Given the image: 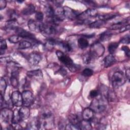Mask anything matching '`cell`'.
Instances as JSON below:
<instances>
[{
    "instance_id": "obj_16",
    "label": "cell",
    "mask_w": 130,
    "mask_h": 130,
    "mask_svg": "<svg viewBox=\"0 0 130 130\" xmlns=\"http://www.w3.org/2000/svg\"><path fill=\"white\" fill-rule=\"evenodd\" d=\"M81 117L82 118V114L81 115L79 114H72L69 116L68 118H69L70 123H71L74 125L79 126V123L81 121V120L82 119Z\"/></svg>"
},
{
    "instance_id": "obj_4",
    "label": "cell",
    "mask_w": 130,
    "mask_h": 130,
    "mask_svg": "<svg viewBox=\"0 0 130 130\" xmlns=\"http://www.w3.org/2000/svg\"><path fill=\"white\" fill-rule=\"evenodd\" d=\"M105 52L104 46L99 42H96L92 44L90 47L89 52L93 59L97 58L102 56Z\"/></svg>"
},
{
    "instance_id": "obj_14",
    "label": "cell",
    "mask_w": 130,
    "mask_h": 130,
    "mask_svg": "<svg viewBox=\"0 0 130 130\" xmlns=\"http://www.w3.org/2000/svg\"><path fill=\"white\" fill-rule=\"evenodd\" d=\"M19 72L18 70H14L11 72L10 82L12 86L14 88H17L19 86Z\"/></svg>"
},
{
    "instance_id": "obj_36",
    "label": "cell",
    "mask_w": 130,
    "mask_h": 130,
    "mask_svg": "<svg viewBox=\"0 0 130 130\" xmlns=\"http://www.w3.org/2000/svg\"><path fill=\"white\" fill-rule=\"evenodd\" d=\"M92 57H91V56L90 55V54H89V53H87L85 54H84L83 56V62L85 64H88L89 63H90L92 60Z\"/></svg>"
},
{
    "instance_id": "obj_19",
    "label": "cell",
    "mask_w": 130,
    "mask_h": 130,
    "mask_svg": "<svg viewBox=\"0 0 130 130\" xmlns=\"http://www.w3.org/2000/svg\"><path fill=\"white\" fill-rule=\"evenodd\" d=\"M116 61L115 58L112 54H109L104 59V66L106 68L109 67L113 65Z\"/></svg>"
},
{
    "instance_id": "obj_5",
    "label": "cell",
    "mask_w": 130,
    "mask_h": 130,
    "mask_svg": "<svg viewBox=\"0 0 130 130\" xmlns=\"http://www.w3.org/2000/svg\"><path fill=\"white\" fill-rule=\"evenodd\" d=\"M126 79V78L122 72L117 71L113 74L111 78L112 85L114 88L119 87L125 83Z\"/></svg>"
},
{
    "instance_id": "obj_45",
    "label": "cell",
    "mask_w": 130,
    "mask_h": 130,
    "mask_svg": "<svg viewBox=\"0 0 130 130\" xmlns=\"http://www.w3.org/2000/svg\"><path fill=\"white\" fill-rule=\"evenodd\" d=\"M129 27H130L129 24H127V25H125L124 26H123V27H122L121 29H120V32H124V31H127V30H129Z\"/></svg>"
},
{
    "instance_id": "obj_40",
    "label": "cell",
    "mask_w": 130,
    "mask_h": 130,
    "mask_svg": "<svg viewBox=\"0 0 130 130\" xmlns=\"http://www.w3.org/2000/svg\"><path fill=\"white\" fill-rule=\"evenodd\" d=\"M130 42V38H129V35H127L125 36L122 38L120 40L119 42L122 44H129Z\"/></svg>"
},
{
    "instance_id": "obj_9",
    "label": "cell",
    "mask_w": 130,
    "mask_h": 130,
    "mask_svg": "<svg viewBox=\"0 0 130 130\" xmlns=\"http://www.w3.org/2000/svg\"><path fill=\"white\" fill-rule=\"evenodd\" d=\"M11 102L15 107H21L23 106L22 93L18 91H14L11 94Z\"/></svg>"
},
{
    "instance_id": "obj_6",
    "label": "cell",
    "mask_w": 130,
    "mask_h": 130,
    "mask_svg": "<svg viewBox=\"0 0 130 130\" xmlns=\"http://www.w3.org/2000/svg\"><path fill=\"white\" fill-rule=\"evenodd\" d=\"M13 117V111L8 107L1 109V117L2 120L6 123H9L12 122Z\"/></svg>"
},
{
    "instance_id": "obj_34",
    "label": "cell",
    "mask_w": 130,
    "mask_h": 130,
    "mask_svg": "<svg viewBox=\"0 0 130 130\" xmlns=\"http://www.w3.org/2000/svg\"><path fill=\"white\" fill-rule=\"evenodd\" d=\"M31 43L27 41H22L20 42L18 45V48L20 49H25L29 48L31 46Z\"/></svg>"
},
{
    "instance_id": "obj_11",
    "label": "cell",
    "mask_w": 130,
    "mask_h": 130,
    "mask_svg": "<svg viewBox=\"0 0 130 130\" xmlns=\"http://www.w3.org/2000/svg\"><path fill=\"white\" fill-rule=\"evenodd\" d=\"M42 56L38 52H32L29 54L28 56V61L29 63L32 65H37L41 60Z\"/></svg>"
},
{
    "instance_id": "obj_18",
    "label": "cell",
    "mask_w": 130,
    "mask_h": 130,
    "mask_svg": "<svg viewBox=\"0 0 130 130\" xmlns=\"http://www.w3.org/2000/svg\"><path fill=\"white\" fill-rule=\"evenodd\" d=\"M129 17H128L127 18H126L124 20H121V21H119L118 22H117L116 23H114L113 24H112L110 27V29H112V30H115V29H121L122 27H123V26H124L125 25H126L127 23L128 24L129 22Z\"/></svg>"
},
{
    "instance_id": "obj_39",
    "label": "cell",
    "mask_w": 130,
    "mask_h": 130,
    "mask_svg": "<svg viewBox=\"0 0 130 130\" xmlns=\"http://www.w3.org/2000/svg\"><path fill=\"white\" fill-rule=\"evenodd\" d=\"M35 18L39 22H41L44 19V14L42 12H37L35 14Z\"/></svg>"
},
{
    "instance_id": "obj_1",
    "label": "cell",
    "mask_w": 130,
    "mask_h": 130,
    "mask_svg": "<svg viewBox=\"0 0 130 130\" xmlns=\"http://www.w3.org/2000/svg\"><path fill=\"white\" fill-rule=\"evenodd\" d=\"M38 119L39 129H52L54 126V116L48 109H42L39 114Z\"/></svg>"
},
{
    "instance_id": "obj_21",
    "label": "cell",
    "mask_w": 130,
    "mask_h": 130,
    "mask_svg": "<svg viewBox=\"0 0 130 130\" xmlns=\"http://www.w3.org/2000/svg\"><path fill=\"white\" fill-rule=\"evenodd\" d=\"M35 12V7L32 4H28L23 8L21 13L24 15H30Z\"/></svg>"
},
{
    "instance_id": "obj_33",
    "label": "cell",
    "mask_w": 130,
    "mask_h": 130,
    "mask_svg": "<svg viewBox=\"0 0 130 130\" xmlns=\"http://www.w3.org/2000/svg\"><path fill=\"white\" fill-rule=\"evenodd\" d=\"M45 11L46 16L49 18H52L54 14V10L50 5H47L45 7Z\"/></svg>"
},
{
    "instance_id": "obj_29",
    "label": "cell",
    "mask_w": 130,
    "mask_h": 130,
    "mask_svg": "<svg viewBox=\"0 0 130 130\" xmlns=\"http://www.w3.org/2000/svg\"><path fill=\"white\" fill-rule=\"evenodd\" d=\"M105 21L101 20H98L94 22H92L89 24V27L92 28H99L102 26H103L105 24Z\"/></svg>"
},
{
    "instance_id": "obj_13",
    "label": "cell",
    "mask_w": 130,
    "mask_h": 130,
    "mask_svg": "<svg viewBox=\"0 0 130 130\" xmlns=\"http://www.w3.org/2000/svg\"><path fill=\"white\" fill-rule=\"evenodd\" d=\"M18 114L20 121L27 119L30 115V110L28 107L24 106H21L18 110Z\"/></svg>"
},
{
    "instance_id": "obj_7",
    "label": "cell",
    "mask_w": 130,
    "mask_h": 130,
    "mask_svg": "<svg viewBox=\"0 0 130 130\" xmlns=\"http://www.w3.org/2000/svg\"><path fill=\"white\" fill-rule=\"evenodd\" d=\"M40 32L48 35H53L56 32L55 25L50 22L44 23H42L40 26Z\"/></svg>"
},
{
    "instance_id": "obj_8",
    "label": "cell",
    "mask_w": 130,
    "mask_h": 130,
    "mask_svg": "<svg viewBox=\"0 0 130 130\" xmlns=\"http://www.w3.org/2000/svg\"><path fill=\"white\" fill-rule=\"evenodd\" d=\"M23 106L29 107L32 105L34 98L32 92L29 90H24L22 93Z\"/></svg>"
},
{
    "instance_id": "obj_23",
    "label": "cell",
    "mask_w": 130,
    "mask_h": 130,
    "mask_svg": "<svg viewBox=\"0 0 130 130\" xmlns=\"http://www.w3.org/2000/svg\"><path fill=\"white\" fill-rule=\"evenodd\" d=\"M112 33L110 31L107 30L102 34L100 36V40L102 42H107L109 41L112 37Z\"/></svg>"
},
{
    "instance_id": "obj_12",
    "label": "cell",
    "mask_w": 130,
    "mask_h": 130,
    "mask_svg": "<svg viewBox=\"0 0 130 130\" xmlns=\"http://www.w3.org/2000/svg\"><path fill=\"white\" fill-rule=\"evenodd\" d=\"M63 9L64 17L70 19H73L75 18H77L80 14L68 7H64L63 8Z\"/></svg>"
},
{
    "instance_id": "obj_47",
    "label": "cell",
    "mask_w": 130,
    "mask_h": 130,
    "mask_svg": "<svg viewBox=\"0 0 130 130\" xmlns=\"http://www.w3.org/2000/svg\"><path fill=\"white\" fill-rule=\"evenodd\" d=\"M125 77L127 80L129 81V77H130V71L128 69L126 70L125 72Z\"/></svg>"
},
{
    "instance_id": "obj_27",
    "label": "cell",
    "mask_w": 130,
    "mask_h": 130,
    "mask_svg": "<svg viewBox=\"0 0 130 130\" xmlns=\"http://www.w3.org/2000/svg\"><path fill=\"white\" fill-rule=\"evenodd\" d=\"M116 16L115 14H98L97 17L99 19V20H101L106 22V21L115 18Z\"/></svg>"
},
{
    "instance_id": "obj_31",
    "label": "cell",
    "mask_w": 130,
    "mask_h": 130,
    "mask_svg": "<svg viewBox=\"0 0 130 130\" xmlns=\"http://www.w3.org/2000/svg\"><path fill=\"white\" fill-rule=\"evenodd\" d=\"M7 86V84L5 79L3 77H1L0 79V92L3 96L5 94Z\"/></svg>"
},
{
    "instance_id": "obj_2",
    "label": "cell",
    "mask_w": 130,
    "mask_h": 130,
    "mask_svg": "<svg viewBox=\"0 0 130 130\" xmlns=\"http://www.w3.org/2000/svg\"><path fill=\"white\" fill-rule=\"evenodd\" d=\"M56 54L60 61L67 67L71 72H74L78 70V66L75 64L72 59L68 55H65L62 51L57 50L56 51Z\"/></svg>"
},
{
    "instance_id": "obj_3",
    "label": "cell",
    "mask_w": 130,
    "mask_h": 130,
    "mask_svg": "<svg viewBox=\"0 0 130 130\" xmlns=\"http://www.w3.org/2000/svg\"><path fill=\"white\" fill-rule=\"evenodd\" d=\"M107 107L106 99L103 98H95L91 102L89 108L94 112L101 113L103 112Z\"/></svg>"
},
{
    "instance_id": "obj_43",
    "label": "cell",
    "mask_w": 130,
    "mask_h": 130,
    "mask_svg": "<svg viewBox=\"0 0 130 130\" xmlns=\"http://www.w3.org/2000/svg\"><path fill=\"white\" fill-rule=\"evenodd\" d=\"M121 50L123 51L125 53V55L129 57V54H130V51H129V49L127 46H123L121 47Z\"/></svg>"
},
{
    "instance_id": "obj_32",
    "label": "cell",
    "mask_w": 130,
    "mask_h": 130,
    "mask_svg": "<svg viewBox=\"0 0 130 130\" xmlns=\"http://www.w3.org/2000/svg\"><path fill=\"white\" fill-rule=\"evenodd\" d=\"M119 44L117 42H113L110 43L108 47V51L110 54H114L118 48Z\"/></svg>"
},
{
    "instance_id": "obj_46",
    "label": "cell",
    "mask_w": 130,
    "mask_h": 130,
    "mask_svg": "<svg viewBox=\"0 0 130 130\" xmlns=\"http://www.w3.org/2000/svg\"><path fill=\"white\" fill-rule=\"evenodd\" d=\"M58 72L59 73H60V74L61 75H62V76L66 75L67 74V73L66 70L64 68H61L60 69H59V70L58 71Z\"/></svg>"
},
{
    "instance_id": "obj_42",
    "label": "cell",
    "mask_w": 130,
    "mask_h": 130,
    "mask_svg": "<svg viewBox=\"0 0 130 130\" xmlns=\"http://www.w3.org/2000/svg\"><path fill=\"white\" fill-rule=\"evenodd\" d=\"M99 95V92L96 90H92L90 91L89 96L91 99H94Z\"/></svg>"
},
{
    "instance_id": "obj_38",
    "label": "cell",
    "mask_w": 130,
    "mask_h": 130,
    "mask_svg": "<svg viewBox=\"0 0 130 130\" xmlns=\"http://www.w3.org/2000/svg\"><path fill=\"white\" fill-rule=\"evenodd\" d=\"M93 73V71L92 70L89 68H86L83 70L82 72V74L84 77H90Z\"/></svg>"
},
{
    "instance_id": "obj_44",
    "label": "cell",
    "mask_w": 130,
    "mask_h": 130,
    "mask_svg": "<svg viewBox=\"0 0 130 130\" xmlns=\"http://www.w3.org/2000/svg\"><path fill=\"white\" fill-rule=\"evenodd\" d=\"M7 6V2L5 0L0 1V9L2 10L5 8Z\"/></svg>"
},
{
    "instance_id": "obj_22",
    "label": "cell",
    "mask_w": 130,
    "mask_h": 130,
    "mask_svg": "<svg viewBox=\"0 0 130 130\" xmlns=\"http://www.w3.org/2000/svg\"><path fill=\"white\" fill-rule=\"evenodd\" d=\"M79 127L80 129L83 130H90L92 129V125L90 121L82 119L79 123Z\"/></svg>"
},
{
    "instance_id": "obj_15",
    "label": "cell",
    "mask_w": 130,
    "mask_h": 130,
    "mask_svg": "<svg viewBox=\"0 0 130 130\" xmlns=\"http://www.w3.org/2000/svg\"><path fill=\"white\" fill-rule=\"evenodd\" d=\"M41 22L36 21L32 19H30L27 22V25L29 29L33 31L39 32L40 31V26H41Z\"/></svg>"
},
{
    "instance_id": "obj_10",
    "label": "cell",
    "mask_w": 130,
    "mask_h": 130,
    "mask_svg": "<svg viewBox=\"0 0 130 130\" xmlns=\"http://www.w3.org/2000/svg\"><path fill=\"white\" fill-rule=\"evenodd\" d=\"M15 30L16 33L17 34V35L19 36L20 38L28 39L34 41H37L35 39V36L32 34L26 31V30L23 29L22 28L17 27Z\"/></svg>"
},
{
    "instance_id": "obj_17",
    "label": "cell",
    "mask_w": 130,
    "mask_h": 130,
    "mask_svg": "<svg viewBox=\"0 0 130 130\" xmlns=\"http://www.w3.org/2000/svg\"><path fill=\"white\" fill-rule=\"evenodd\" d=\"M94 115V112L90 108H86L82 112V119L86 120H91Z\"/></svg>"
},
{
    "instance_id": "obj_41",
    "label": "cell",
    "mask_w": 130,
    "mask_h": 130,
    "mask_svg": "<svg viewBox=\"0 0 130 130\" xmlns=\"http://www.w3.org/2000/svg\"><path fill=\"white\" fill-rule=\"evenodd\" d=\"M65 128L66 129H71V130H73V129H80L79 126L74 125L73 124H72L71 123H69V124H68Z\"/></svg>"
},
{
    "instance_id": "obj_37",
    "label": "cell",
    "mask_w": 130,
    "mask_h": 130,
    "mask_svg": "<svg viewBox=\"0 0 130 130\" xmlns=\"http://www.w3.org/2000/svg\"><path fill=\"white\" fill-rule=\"evenodd\" d=\"M7 48V44L5 40H2L1 41L0 45V49H1V55L4 53L5 51Z\"/></svg>"
},
{
    "instance_id": "obj_25",
    "label": "cell",
    "mask_w": 130,
    "mask_h": 130,
    "mask_svg": "<svg viewBox=\"0 0 130 130\" xmlns=\"http://www.w3.org/2000/svg\"><path fill=\"white\" fill-rule=\"evenodd\" d=\"M89 43L87 40L84 37H80L78 40V45L82 49H85L88 46Z\"/></svg>"
},
{
    "instance_id": "obj_26",
    "label": "cell",
    "mask_w": 130,
    "mask_h": 130,
    "mask_svg": "<svg viewBox=\"0 0 130 130\" xmlns=\"http://www.w3.org/2000/svg\"><path fill=\"white\" fill-rule=\"evenodd\" d=\"M56 44L59 45L65 50L68 51H70L72 50V47L69 43L67 42H64L61 40H56Z\"/></svg>"
},
{
    "instance_id": "obj_28",
    "label": "cell",
    "mask_w": 130,
    "mask_h": 130,
    "mask_svg": "<svg viewBox=\"0 0 130 130\" xmlns=\"http://www.w3.org/2000/svg\"><path fill=\"white\" fill-rule=\"evenodd\" d=\"M28 129H39V122L38 118H34L32 119L27 125Z\"/></svg>"
},
{
    "instance_id": "obj_24",
    "label": "cell",
    "mask_w": 130,
    "mask_h": 130,
    "mask_svg": "<svg viewBox=\"0 0 130 130\" xmlns=\"http://www.w3.org/2000/svg\"><path fill=\"white\" fill-rule=\"evenodd\" d=\"M105 98L107 100L110 102H114L116 99V96L115 94V93L110 89H108L104 93Z\"/></svg>"
},
{
    "instance_id": "obj_30",
    "label": "cell",
    "mask_w": 130,
    "mask_h": 130,
    "mask_svg": "<svg viewBox=\"0 0 130 130\" xmlns=\"http://www.w3.org/2000/svg\"><path fill=\"white\" fill-rule=\"evenodd\" d=\"M6 28L8 29H14L15 30L16 28L18 26H17L16 20H9L6 23Z\"/></svg>"
},
{
    "instance_id": "obj_20",
    "label": "cell",
    "mask_w": 130,
    "mask_h": 130,
    "mask_svg": "<svg viewBox=\"0 0 130 130\" xmlns=\"http://www.w3.org/2000/svg\"><path fill=\"white\" fill-rule=\"evenodd\" d=\"M27 76L30 78H42L43 73L41 70L38 69L32 71H29L27 72L26 73Z\"/></svg>"
},
{
    "instance_id": "obj_35",
    "label": "cell",
    "mask_w": 130,
    "mask_h": 130,
    "mask_svg": "<svg viewBox=\"0 0 130 130\" xmlns=\"http://www.w3.org/2000/svg\"><path fill=\"white\" fill-rule=\"evenodd\" d=\"M21 39V38L18 36V35H13L10 36L9 38H8V40L11 43H17L19 42H20Z\"/></svg>"
}]
</instances>
